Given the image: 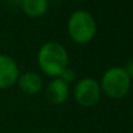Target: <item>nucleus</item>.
I'll return each mask as SVG.
<instances>
[{"mask_svg": "<svg viewBox=\"0 0 133 133\" xmlns=\"http://www.w3.org/2000/svg\"><path fill=\"white\" fill-rule=\"evenodd\" d=\"M38 65L46 76L59 78L69 67V53L58 42H46L38 52Z\"/></svg>", "mask_w": 133, "mask_h": 133, "instance_id": "f257e3e1", "label": "nucleus"}, {"mask_svg": "<svg viewBox=\"0 0 133 133\" xmlns=\"http://www.w3.org/2000/svg\"><path fill=\"white\" fill-rule=\"evenodd\" d=\"M96 31V19L88 10L78 9L72 12L67 19V34L76 44H88L93 40Z\"/></svg>", "mask_w": 133, "mask_h": 133, "instance_id": "f03ea898", "label": "nucleus"}, {"mask_svg": "<svg viewBox=\"0 0 133 133\" xmlns=\"http://www.w3.org/2000/svg\"><path fill=\"white\" fill-rule=\"evenodd\" d=\"M131 78L128 76L124 67H110L107 69L99 82V87L103 94L112 99L124 98L131 90Z\"/></svg>", "mask_w": 133, "mask_h": 133, "instance_id": "7ed1b4c3", "label": "nucleus"}, {"mask_svg": "<svg viewBox=\"0 0 133 133\" xmlns=\"http://www.w3.org/2000/svg\"><path fill=\"white\" fill-rule=\"evenodd\" d=\"M102 96L99 83L93 78L80 79L74 88V98L83 107H93Z\"/></svg>", "mask_w": 133, "mask_h": 133, "instance_id": "20e7f679", "label": "nucleus"}, {"mask_svg": "<svg viewBox=\"0 0 133 133\" xmlns=\"http://www.w3.org/2000/svg\"><path fill=\"white\" fill-rule=\"evenodd\" d=\"M19 76V69L17 62L6 56L0 53V89H8L17 83Z\"/></svg>", "mask_w": 133, "mask_h": 133, "instance_id": "39448f33", "label": "nucleus"}, {"mask_svg": "<svg viewBox=\"0 0 133 133\" xmlns=\"http://www.w3.org/2000/svg\"><path fill=\"white\" fill-rule=\"evenodd\" d=\"M45 96L48 101L53 105H62L67 101L70 96V88L66 82L61 78H53L45 89Z\"/></svg>", "mask_w": 133, "mask_h": 133, "instance_id": "423d86ee", "label": "nucleus"}, {"mask_svg": "<svg viewBox=\"0 0 133 133\" xmlns=\"http://www.w3.org/2000/svg\"><path fill=\"white\" fill-rule=\"evenodd\" d=\"M16 84L26 96H35L43 89V79L35 71H26L19 74Z\"/></svg>", "mask_w": 133, "mask_h": 133, "instance_id": "0eeeda50", "label": "nucleus"}, {"mask_svg": "<svg viewBox=\"0 0 133 133\" xmlns=\"http://www.w3.org/2000/svg\"><path fill=\"white\" fill-rule=\"evenodd\" d=\"M21 6H22V12L26 16L31 18H38L46 13L48 0H22Z\"/></svg>", "mask_w": 133, "mask_h": 133, "instance_id": "6e6552de", "label": "nucleus"}, {"mask_svg": "<svg viewBox=\"0 0 133 133\" xmlns=\"http://www.w3.org/2000/svg\"><path fill=\"white\" fill-rule=\"evenodd\" d=\"M63 82H66L67 84H70V83H72L74 80H75V78H76V74H75V71L71 69V67H66L65 70H63V72L61 74V76H59Z\"/></svg>", "mask_w": 133, "mask_h": 133, "instance_id": "1a4fd4ad", "label": "nucleus"}, {"mask_svg": "<svg viewBox=\"0 0 133 133\" xmlns=\"http://www.w3.org/2000/svg\"><path fill=\"white\" fill-rule=\"evenodd\" d=\"M125 71H127V74H128V76L131 78V80L133 79V58L132 59H129L128 62H127V65H125Z\"/></svg>", "mask_w": 133, "mask_h": 133, "instance_id": "9d476101", "label": "nucleus"}, {"mask_svg": "<svg viewBox=\"0 0 133 133\" xmlns=\"http://www.w3.org/2000/svg\"><path fill=\"white\" fill-rule=\"evenodd\" d=\"M132 116H133V110H132Z\"/></svg>", "mask_w": 133, "mask_h": 133, "instance_id": "9b49d317", "label": "nucleus"}]
</instances>
